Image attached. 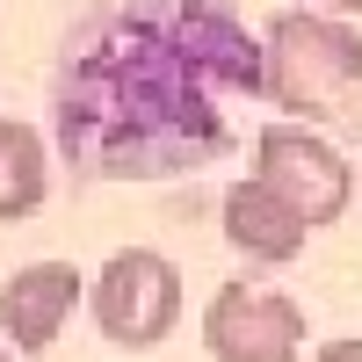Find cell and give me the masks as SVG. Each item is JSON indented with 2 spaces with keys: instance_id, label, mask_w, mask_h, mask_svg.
I'll return each instance as SVG.
<instances>
[{
  "instance_id": "cell-4",
  "label": "cell",
  "mask_w": 362,
  "mask_h": 362,
  "mask_svg": "<svg viewBox=\"0 0 362 362\" xmlns=\"http://www.w3.org/2000/svg\"><path fill=\"white\" fill-rule=\"evenodd\" d=\"M254 174H261L312 232L334 225L341 210L355 203V174H348V160H341L312 124H297V116H290V124H261V138H254Z\"/></svg>"
},
{
  "instance_id": "cell-1",
  "label": "cell",
  "mask_w": 362,
  "mask_h": 362,
  "mask_svg": "<svg viewBox=\"0 0 362 362\" xmlns=\"http://www.w3.org/2000/svg\"><path fill=\"white\" fill-rule=\"evenodd\" d=\"M268 95L239 0H87L51 66V145L73 181H174L232 153Z\"/></svg>"
},
{
  "instance_id": "cell-11",
  "label": "cell",
  "mask_w": 362,
  "mask_h": 362,
  "mask_svg": "<svg viewBox=\"0 0 362 362\" xmlns=\"http://www.w3.org/2000/svg\"><path fill=\"white\" fill-rule=\"evenodd\" d=\"M0 362H15V355H8V341H0Z\"/></svg>"
},
{
  "instance_id": "cell-10",
  "label": "cell",
  "mask_w": 362,
  "mask_h": 362,
  "mask_svg": "<svg viewBox=\"0 0 362 362\" xmlns=\"http://www.w3.org/2000/svg\"><path fill=\"white\" fill-rule=\"evenodd\" d=\"M319 8H334V15H362V0H319Z\"/></svg>"
},
{
  "instance_id": "cell-3",
  "label": "cell",
  "mask_w": 362,
  "mask_h": 362,
  "mask_svg": "<svg viewBox=\"0 0 362 362\" xmlns=\"http://www.w3.org/2000/svg\"><path fill=\"white\" fill-rule=\"evenodd\" d=\"M95 326L116 341V348H160L174 334V319H181V268L153 247H124V254H109L102 261V276H95Z\"/></svg>"
},
{
  "instance_id": "cell-6",
  "label": "cell",
  "mask_w": 362,
  "mask_h": 362,
  "mask_svg": "<svg viewBox=\"0 0 362 362\" xmlns=\"http://www.w3.org/2000/svg\"><path fill=\"white\" fill-rule=\"evenodd\" d=\"M80 268L73 261H29L15 268L8 283H0V326H8L15 355H44L58 334H66V319L80 305Z\"/></svg>"
},
{
  "instance_id": "cell-7",
  "label": "cell",
  "mask_w": 362,
  "mask_h": 362,
  "mask_svg": "<svg viewBox=\"0 0 362 362\" xmlns=\"http://www.w3.org/2000/svg\"><path fill=\"white\" fill-rule=\"evenodd\" d=\"M225 239L247 261H261V268H283V261H297L305 254V239H312V225L297 218V210L268 189L261 174H247V181H232L225 189Z\"/></svg>"
},
{
  "instance_id": "cell-5",
  "label": "cell",
  "mask_w": 362,
  "mask_h": 362,
  "mask_svg": "<svg viewBox=\"0 0 362 362\" xmlns=\"http://www.w3.org/2000/svg\"><path fill=\"white\" fill-rule=\"evenodd\" d=\"M203 348L218 362H297L305 355V312L283 290L225 283L203 305Z\"/></svg>"
},
{
  "instance_id": "cell-8",
  "label": "cell",
  "mask_w": 362,
  "mask_h": 362,
  "mask_svg": "<svg viewBox=\"0 0 362 362\" xmlns=\"http://www.w3.org/2000/svg\"><path fill=\"white\" fill-rule=\"evenodd\" d=\"M44 196H51V145H44V131L0 116V225L37 218Z\"/></svg>"
},
{
  "instance_id": "cell-2",
  "label": "cell",
  "mask_w": 362,
  "mask_h": 362,
  "mask_svg": "<svg viewBox=\"0 0 362 362\" xmlns=\"http://www.w3.org/2000/svg\"><path fill=\"white\" fill-rule=\"evenodd\" d=\"M362 80V29L334 8H290L268 22V102L297 124H326Z\"/></svg>"
},
{
  "instance_id": "cell-9",
  "label": "cell",
  "mask_w": 362,
  "mask_h": 362,
  "mask_svg": "<svg viewBox=\"0 0 362 362\" xmlns=\"http://www.w3.org/2000/svg\"><path fill=\"white\" fill-rule=\"evenodd\" d=\"M312 362H362V341H326Z\"/></svg>"
}]
</instances>
